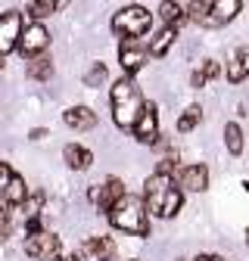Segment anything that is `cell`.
Listing matches in <instances>:
<instances>
[{
    "label": "cell",
    "instance_id": "obj_1",
    "mask_svg": "<svg viewBox=\"0 0 249 261\" xmlns=\"http://www.w3.org/2000/svg\"><path fill=\"white\" fill-rule=\"evenodd\" d=\"M143 205H146V212H153L156 218H175V215L181 212V190L175 187V177L156 171V174L146 180Z\"/></svg>",
    "mask_w": 249,
    "mask_h": 261
},
{
    "label": "cell",
    "instance_id": "obj_2",
    "mask_svg": "<svg viewBox=\"0 0 249 261\" xmlns=\"http://www.w3.org/2000/svg\"><path fill=\"white\" fill-rule=\"evenodd\" d=\"M109 103H112V121L121 127V130H131L140 109H143V96H140V87L131 81V75H124L112 84V93H109Z\"/></svg>",
    "mask_w": 249,
    "mask_h": 261
},
{
    "label": "cell",
    "instance_id": "obj_3",
    "mask_svg": "<svg viewBox=\"0 0 249 261\" xmlns=\"http://www.w3.org/2000/svg\"><path fill=\"white\" fill-rule=\"evenodd\" d=\"M106 215H109V224L115 227V230H121V233H131V237H146L150 233L146 205H143V199H137V196L124 193Z\"/></svg>",
    "mask_w": 249,
    "mask_h": 261
},
{
    "label": "cell",
    "instance_id": "obj_4",
    "mask_svg": "<svg viewBox=\"0 0 249 261\" xmlns=\"http://www.w3.org/2000/svg\"><path fill=\"white\" fill-rule=\"evenodd\" d=\"M150 25H153V16H150V10H143V7H124V10H118L115 16H112V31L115 35H121V41L124 38H131V41H137L140 35H146L150 31Z\"/></svg>",
    "mask_w": 249,
    "mask_h": 261
},
{
    "label": "cell",
    "instance_id": "obj_5",
    "mask_svg": "<svg viewBox=\"0 0 249 261\" xmlns=\"http://www.w3.org/2000/svg\"><path fill=\"white\" fill-rule=\"evenodd\" d=\"M62 252V243L56 233L50 230H41V233H31L25 240V255L28 258H35V261H56Z\"/></svg>",
    "mask_w": 249,
    "mask_h": 261
},
{
    "label": "cell",
    "instance_id": "obj_6",
    "mask_svg": "<svg viewBox=\"0 0 249 261\" xmlns=\"http://www.w3.org/2000/svg\"><path fill=\"white\" fill-rule=\"evenodd\" d=\"M47 44H50V31L41 25V22H31L28 28H22V35H19V44H16V50L22 53V56H41L44 50H47Z\"/></svg>",
    "mask_w": 249,
    "mask_h": 261
},
{
    "label": "cell",
    "instance_id": "obj_7",
    "mask_svg": "<svg viewBox=\"0 0 249 261\" xmlns=\"http://www.w3.org/2000/svg\"><path fill=\"white\" fill-rule=\"evenodd\" d=\"M22 28H25V25H22V13H19V10H7V13H0V56L16 50Z\"/></svg>",
    "mask_w": 249,
    "mask_h": 261
},
{
    "label": "cell",
    "instance_id": "obj_8",
    "mask_svg": "<svg viewBox=\"0 0 249 261\" xmlns=\"http://www.w3.org/2000/svg\"><path fill=\"white\" fill-rule=\"evenodd\" d=\"M90 202L97 205L100 212H109L121 196H124V184L118 180V177H109V180H103V184H97V187H90Z\"/></svg>",
    "mask_w": 249,
    "mask_h": 261
},
{
    "label": "cell",
    "instance_id": "obj_9",
    "mask_svg": "<svg viewBox=\"0 0 249 261\" xmlns=\"http://www.w3.org/2000/svg\"><path fill=\"white\" fill-rule=\"evenodd\" d=\"M131 130H134V137L140 143H156L159 140V112H156L153 103H143V109H140V115H137Z\"/></svg>",
    "mask_w": 249,
    "mask_h": 261
},
{
    "label": "cell",
    "instance_id": "obj_10",
    "mask_svg": "<svg viewBox=\"0 0 249 261\" xmlns=\"http://www.w3.org/2000/svg\"><path fill=\"white\" fill-rule=\"evenodd\" d=\"M118 62H121L124 75H134V72H140V69H143V62H146V50H143L137 41L124 38V41H121V47H118Z\"/></svg>",
    "mask_w": 249,
    "mask_h": 261
},
{
    "label": "cell",
    "instance_id": "obj_11",
    "mask_svg": "<svg viewBox=\"0 0 249 261\" xmlns=\"http://www.w3.org/2000/svg\"><path fill=\"white\" fill-rule=\"evenodd\" d=\"M178 187L190 190V193H203L209 187V168L206 165H187L178 171Z\"/></svg>",
    "mask_w": 249,
    "mask_h": 261
},
{
    "label": "cell",
    "instance_id": "obj_12",
    "mask_svg": "<svg viewBox=\"0 0 249 261\" xmlns=\"http://www.w3.org/2000/svg\"><path fill=\"white\" fill-rule=\"evenodd\" d=\"M237 13H240V0H212V4H209V16H206V25L209 28L228 25Z\"/></svg>",
    "mask_w": 249,
    "mask_h": 261
},
{
    "label": "cell",
    "instance_id": "obj_13",
    "mask_svg": "<svg viewBox=\"0 0 249 261\" xmlns=\"http://www.w3.org/2000/svg\"><path fill=\"white\" fill-rule=\"evenodd\" d=\"M66 124L69 127H75V130H90V127H97V112L93 109H87V106H72V109H66Z\"/></svg>",
    "mask_w": 249,
    "mask_h": 261
},
{
    "label": "cell",
    "instance_id": "obj_14",
    "mask_svg": "<svg viewBox=\"0 0 249 261\" xmlns=\"http://www.w3.org/2000/svg\"><path fill=\"white\" fill-rule=\"evenodd\" d=\"M62 159H66V165H69V168H75V171L90 168V162H93L90 149H84V146H78V143H69L66 149H62Z\"/></svg>",
    "mask_w": 249,
    "mask_h": 261
},
{
    "label": "cell",
    "instance_id": "obj_15",
    "mask_svg": "<svg viewBox=\"0 0 249 261\" xmlns=\"http://www.w3.org/2000/svg\"><path fill=\"white\" fill-rule=\"evenodd\" d=\"M249 75V50H240L234 59H231V65H228V81H243Z\"/></svg>",
    "mask_w": 249,
    "mask_h": 261
},
{
    "label": "cell",
    "instance_id": "obj_16",
    "mask_svg": "<svg viewBox=\"0 0 249 261\" xmlns=\"http://www.w3.org/2000/svg\"><path fill=\"white\" fill-rule=\"evenodd\" d=\"M25 196H28L25 180L13 171V177H10V184H7V208H10V205H16V208H19V205L25 202Z\"/></svg>",
    "mask_w": 249,
    "mask_h": 261
},
{
    "label": "cell",
    "instance_id": "obj_17",
    "mask_svg": "<svg viewBox=\"0 0 249 261\" xmlns=\"http://www.w3.org/2000/svg\"><path fill=\"white\" fill-rule=\"evenodd\" d=\"M175 31H178V28H168V25H165L159 35L153 38V44H150V56H165L168 47L175 44Z\"/></svg>",
    "mask_w": 249,
    "mask_h": 261
},
{
    "label": "cell",
    "instance_id": "obj_18",
    "mask_svg": "<svg viewBox=\"0 0 249 261\" xmlns=\"http://www.w3.org/2000/svg\"><path fill=\"white\" fill-rule=\"evenodd\" d=\"M53 75V62L47 56H31L28 62V78H35V81H47Z\"/></svg>",
    "mask_w": 249,
    "mask_h": 261
},
{
    "label": "cell",
    "instance_id": "obj_19",
    "mask_svg": "<svg viewBox=\"0 0 249 261\" xmlns=\"http://www.w3.org/2000/svg\"><path fill=\"white\" fill-rule=\"evenodd\" d=\"M159 16L165 19V25H168V28H178V25L184 22V10H181V4H178V0H162Z\"/></svg>",
    "mask_w": 249,
    "mask_h": 261
},
{
    "label": "cell",
    "instance_id": "obj_20",
    "mask_svg": "<svg viewBox=\"0 0 249 261\" xmlns=\"http://www.w3.org/2000/svg\"><path fill=\"white\" fill-rule=\"evenodd\" d=\"M225 143H228V152L231 155H240L243 152V130H240V124H225Z\"/></svg>",
    "mask_w": 249,
    "mask_h": 261
},
{
    "label": "cell",
    "instance_id": "obj_21",
    "mask_svg": "<svg viewBox=\"0 0 249 261\" xmlns=\"http://www.w3.org/2000/svg\"><path fill=\"white\" fill-rule=\"evenodd\" d=\"M200 118H203V109H200V106L184 109V115L178 118V130H181V134H187V130H193V127L200 124Z\"/></svg>",
    "mask_w": 249,
    "mask_h": 261
},
{
    "label": "cell",
    "instance_id": "obj_22",
    "mask_svg": "<svg viewBox=\"0 0 249 261\" xmlns=\"http://www.w3.org/2000/svg\"><path fill=\"white\" fill-rule=\"evenodd\" d=\"M41 205H44V193H28L25 196V202L19 205L25 218H38L41 215Z\"/></svg>",
    "mask_w": 249,
    "mask_h": 261
},
{
    "label": "cell",
    "instance_id": "obj_23",
    "mask_svg": "<svg viewBox=\"0 0 249 261\" xmlns=\"http://www.w3.org/2000/svg\"><path fill=\"white\" fill-rule=\"evenodd\" d=\"M106 78H109L106 65H103V62H93L90 69H87V75H84V84H87V87H100V84H106Z\"/></svg>",
    "mask_w": 249,
    "mask_h": 261
},
{
    "label": "cell",
    "instance_id": "obj_24",
    "mask_svg": "<svg viewBox=\"0 0 249 261\" xmlns=\"http://www.w3.org/2000/svg\"><path fill=\"white\" fill-rule=\"evenodd\" d=\"M206 16H209V4H206V0H190V4H187V19H190V22L206 25Z\"/></svg>",
    "mask_w": 249,
    "mask_h": 261
},
{
    "label": "cell",
    "instance_id": "obj_25",
    "mask_svg": "<svg viewBox=\"0 0 249 261\" xmlns=\"http://www.w3.org/2000/svg\"><path fill=\"white\" fill-rule=\"evenodd\" d=\"M215 75H221V65L209 59V62L203 65V72H193V87H203V84H206L209 78H215Z\"/></svg>",
    "mask_w": 249,
    "mask_h": 261
},
{
    "label": "cell",
    "instance_id": "obj_26",
    "mask_svg": "<svg viewBox=\"0 0 249 261\" xmlns=\"http://www.w3.org/2000/svg\"><path fill=\"white\" fill-rule=\"evenodd\" d=\"M13 177V168L7 162H0V212H7V184Z\"/></svg>",
    "mask_w": 249,
    "mask_h": 261
},
{
    "label": "cell",
    "instance_id": "obj_27",
    "mask_svg": "<svg viewBox=\"0 0 249 261\" xmlns=\"http://www.w3.org/2000/svg\"><path fill=\"white\" fill-rule=\"evenodd\" d=\"M10 233H13V221H10L7 212H0V246L10 240Z\"/></svg>",
    "mask_w": 249,
    "mask_h": 261
},
{
    "label": "cell",
    "instance_id": "obj_28",
    "mask_svg": "<svg viewBox=\"0 0 249 261\" xmlns=\"http://www.w3.org/2000/svg\"><path fill=\"white\" fill-rule=\"evenodd\" d=\"M35 4H38V7H44V10H50V13H53V10H59V7H62V4H66V0H35Z\"/></svg>",
    "mask_w": 249,
    "mask_h": 261
},
{
    "label": "cell",
    "instance_id": "obj_29",
    "mask_svg": "<svg viewBox=\"0 0 249 261\" xmlns=\"http://www.w3.org/2000/svg\"><path fill=\"white\" fill-rule=\"evenodd\" d=\"M44 137H47L44 127H35V130H31V140H44Z\"/></svg>",
    "mask_w": 249,
    "mask_h": 261
},
{
    "label": "cell",
    "instance_id": "obj_30",
    "mask_svg": "<svg viewBox=\"0 0 249 261\" xmlns=\"http://www.w3.org/2000/svg\"><path fill=\"white\" fill-rule=\"evenodd\" d=\"M193 261H221V258H218V255H196Z\"/></svg>",
    "mask_w": 249,
    "mask_h": 261
},
{
    "label": "cell",
    "instance_id": "obj_31",
    "mask_svg": "<svg viewBox=\"0 0 249 261\" xmlns=\"http://www.w3.org/2000/svg\"><path fill=\"white\" fill-rule=\"evenodd\" d=\"M246 240H249V230H246Z\"/></svg>",
    "mask_w": 249,
    "mask_h": 261
}]
</instances>
